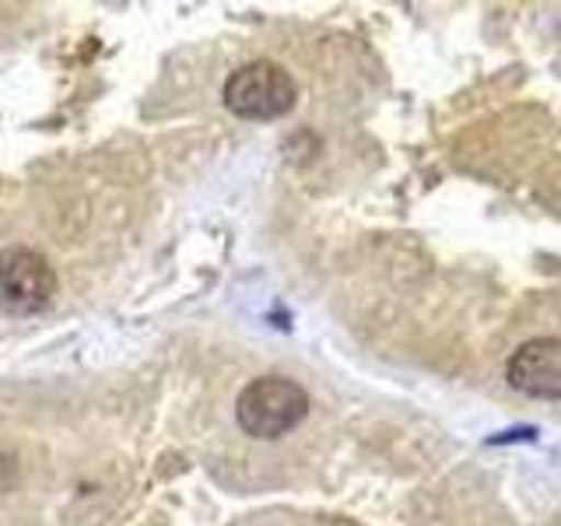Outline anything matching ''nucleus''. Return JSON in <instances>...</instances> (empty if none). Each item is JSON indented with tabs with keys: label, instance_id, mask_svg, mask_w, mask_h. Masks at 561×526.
Returning a JSON list of instances; mask_svg holds the SVG:
<instances>
[{
	"label": "nucleus",
	"instance_id": "20e7f679",
	"mask_svg": "<svg viewBox=\"0 0 561 526\" xmlns=\"http://www.w3.org/2000/svg\"><path fill=\"white\" fill-rule=\"evenodd\" d=\"M505 379L534 400H561V338H534L513 351Z\"/></svg>",
	"mask_w": 561,
	"mask_h": 526
},
{
	"label": "nucleus",
	"instance_id": "f03ea898",
	"mask_svg": "<svg viewBox=\"0 0 561 526\" xmlns=\"http://www.w3.org/2000/svg\"><path fill=\"white\" fill-rule=\"evenodd\" d=\"M298 84L280 64L253 60L225 81V105L242 119H280L295 110Z\"/></svg>",
	"mask_w": 561,
	"mask_h": 526
},
{
	"label": "nucleus",
	"instance_id": "7ed1b4c3",
	"mask_svg": "<svg viewBox=\"0 0 561 526\" xmlns=\"http://www.w3.org/2000/svg\"><path fill=\"white\" fill-rule=\"evenodd\" d=\"M57 295V274L35 250L11 245L0 253V309L14 316L43 312Z\"/></svg>",
	"mask_w": 561,
	"mask_h": 526
},
{
	"label": "nucleus",
	"instance_id": "f257e3e1",
	"mask_svg": "<svg viewBox=\"0 0 561 526\" xmlns=\"http://www.w3.org/2000/svg\"><path fill=\"white\" fill-rule=\"evenodd\" d=\"M309 414V393L291 379L260 376L239 393L236 418L245 435L253 438H280L298 428Z\"/></svg>",
	"mask_w": 561,
	"mask_h": 526
}]
</instances>
